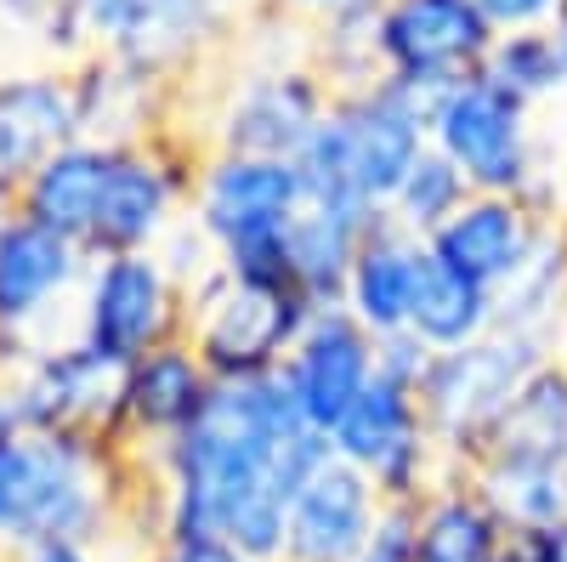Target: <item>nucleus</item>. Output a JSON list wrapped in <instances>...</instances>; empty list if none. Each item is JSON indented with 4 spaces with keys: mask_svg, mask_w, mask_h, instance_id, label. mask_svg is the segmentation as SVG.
<instances>
[{
    "mask_svg": "<svg viewBox=\"0 0 567 562\" xmlns=\"http://www.w3.org/2000/svg\"><path fill=\"white\" fill-rule=\"evenodd\" d=\"M131 494V454L80 432H12L0 438V551L97 545Z\"/></svg>",
    "mask_w": 567,
    "mask_h": 562,
    "instance_id": "obj_1",
    "label": "nucleus"
},
{
    "mask_svg": "<svg viewBox=\"0 0 567 562\" xmlns=\"http://www.w3.org/2000/svg\"><path fill=\"white\" fill-rule=\"evenodd\" d=\"M545 358L556 352L528 336H505V330L471 341L460 352H432V364L420 375V415L454 472H465V466H477L488 454L511 398L523 392V381Z\"/></svg>",
    "mask_w": 567,
    "mask_h": 562,
    "instance_id": "obj_2",
    "label": "nucleus"
},
{
    "mask_svg": "<svg viewBox=\"0 0 567 562\" xmlns=\"http://www.w3.org/2000/svg\"><path fill=\"white\" fill-rule=\"evenodd\" d=\"M432 149L449 154L471 194H511L528 200L539 171V136H534V109L511 98L488 74H471L449 85L432 103Z\"/></svg>",
    "mask_w": 567,
    "mask_h": 562,
    "instance_id": "obj_3",
    "label": "nucleus"
},
{
    "mask_svg": "<svg viewBox=\"0 0 567 562\" xmlns=\"http://www.w3.org/2000/svg\"><path fill=\"white\" fill-rule=\"evenodd\" d=\"M329 449L352 460L374 483L381 505H420L437 483L454 478V466L443 460L432 432H425L420 387L398 381V375H381V369L363 387V398L347 409V420L329 432Z\"/></svg>",
    "mask_w": 567,
    "mask_h": 562,
    "instance_id": "obj_4",
    "label": "nucleus"
},
{
    "mask_svg": "<svg viewBox=\"0 0 567 562\" xmlns=\"http://www.w3.org/2000/svg\"><path fill=\"white\" fill-rule=\"evenodd\" d=\"M176 336H187V296L154 251L91 262L74 307V341L125 369Z\"/></svg>",
    "mask_w": 567,
    "mask_h": 562,
    "instance_id": "obj_5",
    "label": "nucleus"
},
{
    "mask_svg": "<svg viewBox=\"0 0 567 562\" xmlns=\"http://www.w3.org/2000/svg\"><path fill=\"white\" fill-rule=\"evenodd\" d=\"M499 29L483 18L477 0H381L374 52L381 74L437 103L449 85L483 74Z\"/></svg>",
    "mask_w": 567,
    "mask_h": 562,
    "instance_id": "obj_6",
    "label": "nucleus"
},
{
    "mask_svg": "<svg viewBox=\"0 0 567 562\" xmlns=\"http://www.w3.org/2000/svg\"><path fill=\"white\" fill-rule=\"evenodd\" d=\"M312 313L318 307L301 290H245L216 278L205 296L187 302V341L216 381H250V375L284 369Z\"/></svg>",
    "mask_w": 567,
    "mask_h": 562,
    "instance_id": "obj_7",
    "label": "nucleus"
},
{
    "mask_svg": "<svg viewBox=\"0 0 567 562\" xmlns=\"http://www.w3.org/2000/svg\"><path fill=\"white\" fill-rule=\"evenodd\" d=\"M336 109V91L323 85L312 63L290 69H245L221 91V109L210 120V154L245 160H296L312 131Z\"/></svg>",
    "mask_w": 567,
    "mask_h": 562,
    "instance_id": "obj_8",
    "label": "nucleus"
},
{
    "mask_svg": "<svg viewBox=\"0 0 567 562\" xmlns=\"http://www.w3.org/2000/svg\"><path fill=\"white\" fill-rule=\"evenodd\" d=\"M187 187H194V171H187V160L165 136L109 149V176H103V200H97L85 256L103 262V256L159 251V239L187 216Z\"/></svg>",
    "mask_w": 567,
    "mask_h": 562,
    "instance_id": "obj_9",
    "label": "nucleus"
},
{
    "mask_svg": "<svg viewBox=\"0 0 567 562\" xmlns=\"http://www.w3.org/2000/svg\"><path fill=\"white\" fill-rule=\"evenodd\" d=\"M120 364L103 352H91L85 341H45L18 375H12V398L23 427L34 432H80V438H103L120 443Z\"/></svg>",
    "mask_w": 567,
    "mask_h": 562,
    "instance_id": "obj_10",
    "label": "nucleus"
},
{
    "mask_svg": "<svg viewBox=\"0 0 567 562\" xmlns=\"http://www.w3.org/2000/svg\"><path fill=\"white\" fill-rule=\"evenodd\" d=\"M329 114H336V125H341L358 194L374 211H386L398 200L403 176L420 165L425 149H432V103H425L420 91L398 85V80H381L369 91H347V98H336Z\"/></svg>",
    "mask_w": 567,
    "mask_h": 562,
    "instance_id": "obj_11",
    "label": "nucleus"
},
{
    "mask_svg": "<svg viewBox=\"0 0 567 562\" xmlns=\"http://www.w3.org/2000/svg\"><path fill=\"white\" fill-rule=\"evenodd\" d=\"M307 211V182L296 160H245V154H205L187 187L194 216L216 245H233L261 227H290Z\"/></svg>",
    "mask_w": 567,
    "mask_h": 562,
    "instance_id": "obj_12",
    "label": "nucleus"
},
{
    "mask_svg": "<svg viewBox=\"0 0 567 562\" xmlns=\"http://www.w3.org/2000/svg\"><path fill=\"white\" fill-rule=\"evenodd\" d=\"M85 273L91 256L74 239L12 211L0 222V330L40 341V324L58 313V302H69L85 285Z\"/></svg>",
    "mask_w": 567,
    "mask_h": 562,
    "instance_id": "obj_13",
    "label": "nucleus"
},
{
    "mask_svg": "<svg viewBox=\"0 0 567 562\" xmlns=\"http://www.w3.org/2000/svg\"><path fill=\"white\" fill-rule=\"evenodd\" d=\"M284 381H290L307 427L329 438L347 420V409L363 398V387L374 381V336L347 307H323L301 330L296 352L284 358Z\"/></svg>",
    "mask_w": 567,
    "mask_h": 562,
    "instance_id": "obj_14",
    "label": "nucleus"
},
{
    "mask_svg": "<svg viewBox=\"0 0 567 562\" xmlns=\"http://www.w3.org/2000/svg\"><path fill=\"white\" fill-rule=\"evenodd\" d=\"M85 136L80 91L69 69H23L0 74V187L18 200V187L69 143Z\"/></svg>",
    "mask_w": 567,
    "mask_h": 562,
    "instance_id": "obj_15",
    "label": "nucleus"
},
{
    "mask_svg": "<svg viewBox=\"0 0 567 562\" xmlns=\"http://www.w3.org/2000/svg\"><path fill=\"white\" fill-rule=\"evenodd\" d=\"M381 494L352 460L329 454L290 500L284 529V562H358L381 523Z\"/></svg>",
    "mask_w": 567,
    "mask_h": 562,
    "instance_id": "obj_16",
    "label": "nucleus"
},
{
    "mask_svg": "<svg viewBox=\"0 0 567 562\" xmlns=\"http://www.w3.org/2000/svg\"><path fill=\"white\" fill-rule=\"evenodd\" d=\"M216 392L210 364L194 352V341L176 336L154 352H142L120 375V449L131 454L136 443L154 449L199 420V409Z\"/></svg>",
    "mask_w": 567,
    "mask_h": 562,
    "instance_id": "obj_17",
    "label": "nucleus"
},
{
    "mask_svg": "<svg viewBox=\"0 0 567 562\" xmlns=\"http://www.w3.org/2000/svg\"><path fill=\"white\" fill-rule=\"evenodd\" d=\"M539 233H545V216H534L523 200H511V194H471L460 205V216L443 222L432 239H425V251H432L443 267L477 278V285H488V290H499L505 278L534 256Z\"/></svg>",
    "mask_w": 567,
    "mask_h": 562,
    "instance_id": "obj_18",
    "label": "nucleus"
},
{
    "mask_svg": "<svg viewBox=\"0 0 567 562\" xmlns=\"http://www.w3.org/2000/svg\"><path fill=\"white\" fill-rule=\"evenodd\" d=\"M425 262H432V251H425L420 239H409L392 216H374V227L363 233V251L352 262L341 307L363 324L374 341L403 336L409 318H414V296H420Z\"/></svg>",
    "mask_w": 567,
    "mask_h": 562,
    "instance_id": "obj_19",
    "label": "nucleus"
},
{
    "mask_svg": "<svg viewBox=\"0 0 567 562\" xmlns=\"http://www.w3.org/2000/svg\"><path fill=\"white\" fill-rule=\"evenodd\" d=\"M103 176H109V143L80 136V143L52 154L18 187L12 211L40 222V227H52V233H63V239H74L85 251L91 222H97V200H103Z\"/></svg>",
    "mask_w": 567,
    "mask_h": 562,
    "instance_id": "obj_20",
    "label": "nucleus"
},
{
    "mask_svg": "<svg viewBox=\"0 0 567 562\" xmlns=\"http://www.w3.org/2000/svg\"><path fill=\"white\" fill-rule=\"evenodd\" d=\"M494 330L528 336L561 358V330H567V227L561 222H545L534 256L494 290Z\"/></svg>",
    "mask_w": 567,
    "mask_h": 562,
    "instance_id": "obj_21",
    "label": "nucleus"
},
{
    "mask_svg": "<svg viewBox=\"0 0 567 562\" xmlns=\"http://www.w3.org/2000/svg\"><path fill=\"white\" fill-rule=\"evenodd\" d=\"M505 551V523L471 489L465 472H454L414 505V562H499Z\"/></svg>",
    "mask_w": 567,
    "mask_h": 562,
    "instance_id": "obj_22",
    "label": "nucleus"
},
{
    "mask_svg": "<svg viewBox=\"0 0 567 562\" xmlns=\"http://www.w3.org/2000/svg\"><path fill=\"white\" fill-rule=\"evenodd\" d=\"M465 478L488 500V511L505 523L511 540L567 523V466L556 460H523V454L488 449L477 466H465Z\"/></svg>",
    "mask_w": 567,
    "mask_h": 562,
    "instance_id": "obj_23",
    "label": "nucleus"
},
{
    "mask_svg": "<svg viewBox=\"0 0 567 562\" xmlns=\"http://www.w3.org/2000/svg\"><path fill=\"white\" fill-rule=\"evenodd\" d=\"M74 74V91H80V120H85V136L91 143H109V149H125V143H148L154 131V98H159V80L136 74L131 63L109 58V52H91L80 58Z\"/></svg>",
    "mask_w": 567,
    "mask_h": 562,
    "instance_id": "obj_24",
    "label": "nucleus"
},
{
    "mask_svg": "<svg viewBox=\"0 0 567 562\" xmlns=\"http://www.w3.org/2000/svg\"><path fill=\"white\" fill-rule=\"evenodd\" d=\"M386 216V211H381ZM374 227V216H347V211H323L307 205L290 222V267H296V290L323 313L347 302V278L352 262L363 251V233Z\"/></svg>",
    "mask_w": 567,
    "mask_h": 562,
    "instance_id": "obj_25",
    "label": "nucleus"
},
{
    "mask_svg": "<svg viewBox=\"0 0 567 562\" xmlns=\"http://www.w3.org/2000/svg\"><path fill=\"white\" fill-rule=\"evenodd\" d=\"M409 336H420L432 352H460L471 341L494 336V290L465 278L454 267H443L437 256L420 273V296H414V318Z\"/></svg>",
    "mask_w": 567,
    "mask_h": 562,
    "instance_id": "obj_26",
    "label": "nucleus"
},
{
    "mask_svg": "<svg viewBox=\"0 0 567 562\" xmlns=\"http://www.w3.org/2000/svg\"><path fill=\"white\" fill-rule=\"evenodd\" d=\"M488 449L567 466V358H545L528 375L523 392L511 398V409H505Z\"/></svg>",
    "mask_w": 567,
    "mask_h": 562,
    "instance_id": "obj_27",
    "label": "nucleus"
},
{
    "mask_svg": "<svg viewBox=\"0 0 567 562\" xmlns=\"http://www.w3.org/2000/svg\"><path fill=\"white\" fill-rule=\"evenodd\" d=\"M483 74L494 85H505L511 98H523L528 109L550 103V98H567V52L556 29H511L494 40V52L483 63Z\"/></svg>",
    "mask_w": 567,
    "mask_h": 562,
    "instance_id": "obj_28",
    "label": "nucleus"
},
{
    "mask_svg": "<svg viewBox=\"0 0 567 562\" xmlns=\"http://www.w3.org/2000/svg\"><path fill=\"white\" fill-rule=\"evenodd\" d=\"M465 200H471L465 171H460L449 154L425 149V154H420V165L403 176L398 200L386 205V216L409 233V239H420V245H425L443 222H454V216H460V205H465Z\"/></svg>",
    "mask_w": 567,
    "mask_h": 562,
    "instance_id": "obj_29",
    "label": "nucleus"
},
{
    "mask_svg": "<svg viewBox=\"0 0 567 562\" xmlns=\"http://www.w3.org/2000/svg\"><path fill=\"white\" fill-rule=\"evenodd\" d=\"M221 278L245 290H296V267H290V227H261L245 239L221 245Z\"/></svg>",
    "mask_w": 567,
    "mask_h": 562,
    "instance_id": "obj_30",
    "label": "nucleus"
},
{
    "mask_svg": "<svg viewBox=\"0 0 567 562\" xmlns=\"http://www.w3.org/2000/svg\"><path fill=\"white\" fill-rule=\"evenodd\" d=\"M159 262H165V273L176 278V290L194 302V296H205L216 278H221V245L210 239V233L194 222V216H182L165 239H159V251H154Z\"/></svg>",
    "mask_w": 567,
    "mask_h": 562,
    "instance_id": "obj_31",
    "label": "nucleus"
},
{
    "mask_svg": "<svg viewBox=\"0 0 567 562\" xmlns=\"http://www.w3.org/2000/svg\"><path fill=\"white\" fill-rule=\"evenodd\" d=\"M358 562H414V505H386Z\"/></svg>",
    "mask_w": 567,
    "mask_h": 562,
    "instance_id": "obj_32",
    "label": "nucleus"
},
{
    "mask_svg": "<svg viewBox=\"0 0 567 562\" xmlns=\"http://www.w3.org/2000/svg\"><path fill=\"white\" fill-rule=\"evenodd\" d=\"M477 7H483V18L499 34H511V29H545V23H556L561 0H477Z\"/></svg>",
    "mask_w": 567,
    "mask_h": 562,
    "instance_id": "obj_33",
    "label": "nucleus"
},
{
    "mask_svg": "<svg viewBox=\"0 0 567 562\" xmlns=\"http://www.w3.org/2000/svg\"><path fill=\"white\" fill-rule=\"evenodd\" d=\"M142 562H256V556H245L239 545H227V540H165Z\"/></svg>",
    "mask_w": 567,
    "mask_h": 562,
    "instance_id": "obj_34",
    "label": "nucleus"
},
{
    "mask_svg": "<svg viewBox=\"0 0 567 562\" xmlns=\"http://www.w3.org/2000/svg\"><path fill=\"white\" fill-rule=\"evenodd\" d=\"M511 551L523 562H567V523H550V529H534L523 540H511Z\"/></svg>",
    "mask_w": 567,
    "mask_h": 562,
    "instance_id": "obj_35",
    "label": "nucleus"
},
{
    "mask_svg": "<svg viewBox=\"0 0 567 562\" xmlns=\"http://www.w3.org/2000/svg\"><path fill=\"white\" fill-rule=\"evenodd\" d=\"M18 562H103V556H97V545H63V540H58V545H34V551H23Z\"/></svg>",
    "mask_w": 567,
    "mask_h": 562,
    "instance_id": "obj_36",
    "label": "nucleus"
},
{
    "mask_svg": "<svg viewBox=\"0 0 567 562\" xmlns=\"http://www.w3.org/2000/svg\"><path fill=\"white\" fill-rule=\"evenodd\" d=\"M284 12H296V18H329V12H341V7H358V0H278Z\"/></svg>",
    "mask_w": 567,
    "mask_h": 562,
    "instance_id": "obj_37",
    "label": "nucleus"
},
{
    "mask_svg": "<svg viewBox=\"0 0 567 562\" xmlns=\"http://www.w3.org/2000/svg\"><path fill=\"white\" fill-rule=\"evenodd\" d=\"M23 432V415H18V398H12V381H0V438Z\"/></svg>",
    "mask_w": 567,
    "mask_h": 562,
    "instance_id": "obj_38",
    "label": "nucleus"
},
{
    "mask_svg": "<svg viewBox=\"0 0 567 562\" xmlns=\"http://www.w3.org/2000/svg\"><path fill=\"white\" fill-rule=\"evenodd\" d=\"M550 29H556V40H561V52H567V0H561V12H556V23H550Z\"/></svg>",
    "mask_w": 567,
    "mask_h": 562,
    "instance_id": "obj_39",
    "label": "nucleus"
},
{
    "mask_svg": "<svg viewBox=\"0 0 567 562\" xmlns=\"http://www.w3.org/2000/svg\"><path fill=\"white\" fill-rule=\"evenodd\" d=\"M12 216V194H7V187H0V222H7Z\"/></svg>",
    "mask_w": 567,
    "mask_h": 562,
    "instance_id": "obj_40",
    "label": "nucleus"
},
{
    "mask_svg": "<svg viewBox=\"0 0 567 562\" xmlns=\"http://www.w3.org/2000/svg\"><path fill=\"white\" fill-rule=\"evenodd\" d=\"M499 562H523V556H516V551H505V556H499Z\"/></svg>",
    "mask_w": 567,
    "mask_h": 562,
    "instance_id": "obj_41",
    "label": "nucleus"
},
{
    "mask_svg": "<svg viewBox=\"0 0 567 562\" xmlns=\"http://www.w3.org/2000/svg\"><path fill=\"white\" fill-rule=\"evenodd\" d=\"M0 562H18V556H0Z\"/></svg>",
    "mask_w": 567,
    "mask_h": 562,
    "instance_id": "obj_42",
    "label": "nucleus"
},
{
    "mask_svg": "<svg viewBox=\"0 0 567 562\" xmlns=\"http://www.w3.org/2000/svg\"><path fill=\"white\" fill-rule=\"evenodd\" d=\"M561 227H567V222H561Z\"/></svg>",
    "mask_w": 567,
    "mask_h": 562,
    "instance_id": "obj_43",
    "label": "nucleus"
}]
</instances>
